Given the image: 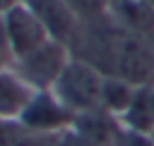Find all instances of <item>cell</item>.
<instances>
[{"mask_svg": "<svg viewBox=\"0 0 154 146\" xmlns=\"http://www.w3.org/2000/svg\"><path fill=\"white\" fill-rule=\"evenodd\" d=\"M72 117L75 115L48 89V91H36V96L31 98L26 110L22 112L19 122L26 129H34V132H55V129L67 127L72 122Z\"/></svg>", "mask_w": 154, "mask_h": 146, "instance_id": "obj_6", "label": "cell"}, {"mask_svg": "<svg viewBox=\"0 0 154 146\" xmlns=\"http://www.w3.org/2000/svg\"><path fill=\"white\" fill-rule=\"evenodd\" d=\"M106 53H108L113 77H120L132 86H144V84L152 81V77H154V50H152L147 36L120 29L118 34L111 36Z\"/></svg>", "mask_w": 154, "mask_h": 146, "instance_id": "obj_2", "label": "cell"}, {"mask_svg": "<svg viewBox=\"0 0 154 146\" xmlns=\"http://www.w3.org/2000/svg\"><path fill=\"white\" fill-rule=\"evenodd\" d=\"M135 91H137V86L128 84L125 79L106 74L103 77V89H101V110H106L116 117H123L128 112L132 98H135Z\"/></svg>", "mask_w": 154, "mask_h": 146, "instance_id": "obj_10", "label": "cell"}, {"mask_svg": "<svg viewBox=\"0 0 154 146\" xmlns=\"http://www.w3.org/2000/svg\"><path fill=\"white\" fill-rule=\"evenodd\" d=\"M17 2H22V0H0V14H5V12H10Z\"/></svg>", "mask_w": 154, "mask_h": 146, "instance_id": "obj_14", "label": "cell"}, {"mask_svg": "<svg viewBox=\"0 0 154 146\" xmlns=\"http://www.w3.org/2000/svg\"><path fill=\"white\" fill-rule=\"evenodd\" d=\"M113 146H154L152 144V136L149 134H142V132H135V129H123L116 134L113 139Z\"/></svg>", "mask_w": 154, "mask_h": 146, "instance_id": "obj_12", "label": "cell"}, {"mask_svg": "<svg viewBox=\"0 0 154 146\" xmlns=\"http://www.w3.org/2000/svg\"><path fill=\"white\" fill-rule=\"evenodd\" d=\"M152 5H154V0H152Z\"/></svg>", "mask_w": 154, "mask_h": 146, "instance_id": "obj_16", "label": "cell"}, {"mask_svg": "<svg viewBox=\"0 0 154 146\" xmlns=\"http://www.w3.org/2000/svg\"><path fill=\"white\" fill-rule=\"evenodd\" d=\"M72 53L67 45L58 43V41H46L41 48H36L34 53L19 57L12 62V67L22 74L24 81H29L36 91H48L53 89V84L58 81V77L63 74V69L67 67Z\"/></svg>", "mask_w": 154, "mask_h": 146, "instance_id": "obj_3", "label": "cell"}, {"mask_svg": "<svg viewBox=\"0 0 154 146\" xmlns=\"http://www.w3.org/2000/svg\"><path fill=\"white\" fill-rule=\"evenodd\" d=\"M79 22H99L108 14V0H65Z\"/></svg>", "mask_w": 154, "mask_h": 146, "instance_id": "obj_11", "label": "cell"}, {"mask_svg": "<svg viewBox=\"0 0 154 146\" xmlns=\"http://www.w3.org/2000/svg\"><path fill=\"white\" fill-rule=\"evenodd\" d=\"M34 96L36 89L12 65L0 67V120H19Z\"/></svg>", "mask_w": 154, "mask_h": 146, "instance_id": "obj_7", "label": "cell"}, {"mask_svg": "<svg viewBox=\"0 0 154 146\" xmlns=\"http://www.w3.org/2000/svg\"><path fill=\"white\" fill-rule=\"evenodd\" d=\"M31 12L38 17V22L43 24V29L48 31V36L67 48H72L82 22L77 19V14L70 10V5L65 0H24Z\"/></svg>", "mask_w": 154, "mask_h": 146, "instance_id": "obj_5", "label": "cell"}, {"mask_svg": "<svg viewBox=\"0 0 154 146\" xmlns=\"http://www.w3.org/2000/svg\"><path fill=\"white\" fill-rule=\"evenodd\" d=\"M12 65V55H10V45H7V36H5V22L0 14V67Z\"/></svg>", "mask_w": 154, "mask_h": 146, "instance_id": "obj_13", "label": "cell"}, {"mask_svg": "<svg viewBox=\"0 0 154 146\" xmlns=\"http://www.w3.org/2000/svg\"><path fill=\"white\" fill-rule=\"evenodd\" d=\"M103 77L106 74L96 65L72 55L51 91L72 115H94L96 110H101Z\"/></svg>", "mask_w": 154, "mask_h": 146, "instance_id": "obj_1", "label": "cell"}, {"mask_svg": "<svg viewBox=\"0 0 154 146\" xmlns=\"http://www.w3.org/2000/svg\"><path fill=\"white\" fill-rule=\"evenodd\" d=\"M108 12L116 17L120 29L147 36L154 31V5L152 0H108Z\"/></svg>", "mask_w": 154, "mask_h": 146, "instance_id": "obj_8", "label": "cell"}, {"mask_svg": "<svg viewBox=\"0 0 154 146\" xmlns=\"http://www.w3.org/2000/svg\"><path fill=\"white\" fill-rule=\"evenodd\" d=\"M125 127L142 132V134H152L154 132V84H144L137 86L135 98L128 108V112L123 115Z\"/></svg>", "mask_w": 154, "mask_h": 146, "instance_id": "obj_9", "label": "cell"}, {"mask_svg": "<svg viewBox=\"0 0 154 146\" xmlns=\"http://www.w3.org/2000/svg\"><path fill=\"white\" fill-rule=\"evenodd\" d=\"M2 22H5V36H7L12 62L19 60V57H24V55H29V53H34L46 41H51L48 31L43 29V24L38 22V17L31 12V7L24 0L17 2L10 12H5Z\"/></svg>", "mask_w": 154, "mask_h": 146, "instance_id": "obj_4", "label": "cell"}, {"mask_svg": "<svg viewBox=\"0 0 154 146\" xmlns=\"http://www.w3.org/2000/svg\"><path fill=\"white\" fill-rule=\"evenodd\" d=\"M149 136H152V144H154V132H152V134H149Z\"/></svg>", "mask_w": 154, "mask_h": 146, "instance_id": "obj_15", "label": "cell"}]
</instances>
